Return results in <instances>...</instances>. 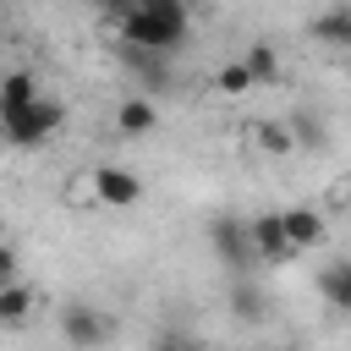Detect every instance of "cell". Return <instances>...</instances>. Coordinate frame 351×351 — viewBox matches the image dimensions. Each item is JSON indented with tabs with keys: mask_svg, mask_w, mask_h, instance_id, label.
<instances>
[{
	"mask_svg": "<svg viewBox=\"0 0 351 351\" xmlns=\"http://www.w3.org/2000/svg\"><path fill=\"white\" fill-rule=\"evenodd\" d=\"M307 33H313L318 44H329V49H351V5H335V11L313 16Z\"/></svg>",
	"mask_w": 351,
	"mask_h": 351,
	"instance_id": "obj_9",
	"label": "cell"
},
{
	"mask_svg": "<svg viewBox=\"0 0 351 351\" xmlns=\"http://www.w3.org/2000/svg\"><path fill=\"white\" fill-rule=\"evenodd\" d=\"M230 307H236V318H241V324H258V318L269 313V302H263V291H258L252 280H236V291H230Z\"/></svg>",
	"mask_w": 351,
	"mask_h": 351,
	"instance_id": "obj_14",
	"label": "cell"
},
{
	"mask_svg": "<svg viewBox=\"0 0 351 351\" xmlns=\"http://www.w3.org/2000/svg\"><path fill=\"white\" fill-rule=\"evenodd\" d=\"M346 77H351V49H346Z\"/></svg>",
	"mask_w": 351,
	"mask_h": 351,
	"instance_id": "obj_19",
	"label": "cell"
},
{
	"mask_svg": "<svg viewBox=\"0 0 351 351\" xmlns=\"http://www.w3.org/2000/svg\"><path fill=\"white\" fill-rule=\"evenodd\" d=\"M154 126H159V110H154L143 93L121 99V110H115V132H121V137H148Z\"/></svg>",
	"mask_w": 351,
	"mask_h": 351,
	"instance_id": "obj_7",
	"label": "cell"
},
{
	"mask_svg": "<svg viewBox=\"0 0 351 351\" xmlns=\"http://www.w3.org/2000/svg\"><path fill=\"white\" fill-rule=\"evenodd\" d=\"M318 291H324V302H329L335 313H351V258H340V263H324V274H318Z\"/></svg>",
	"mask_w": 351,
	"mask_h": 351,
	"instance_id": "obj_10",
	"label": "cell"
},
{
	"mask_svg": "<svg viewBox=\"0 0 351 351\" xmlns=\"http://www.w3.org/2000/svg\"><path fill=\"white\" fill-rule=\"evenodd\" d=\"M214 88H219L225 99H241V93H252L258 82H252V71H247L241 60H225V66L214 71Z\"/></svg>",
	"mask_w": 351,
	"mask_h": 351,
	"instance_id": "obj_15",
	"label": "cell"
},
{
	"mask_svg": "<svg viewBox=\"0 0 351 351\" xmlns=\"http://www.w3.org/2000/svg\"><path fill=\"white\" fill-rule=\"evenodd\" d=\"M241 66L252 71V82H258V88L280 77V55H274V44H247V55H241Z\"/></svg>",
	"mask_w": 351,
	"mask_h": 351,
	"instance_id": "obj_13",
	"label": "cell"
},
{
	"mask_svg": "<svg viewBox=\"0 0 351 351\" xmlns=\"http://www.w3.org/2000/svg\"><path fill=\"white\" fill-rule=\"evenodd\" d=\"M93 197H99L104 208H132V203L143 197V181H137L126 165H99V170H93Z\"/></svg>",
	"mask_w": 351,
	"mask_h": 351,
	"instance_id": "obj_5",
	"label": "cell"
},
{
	"mask_svg": "<svg viewBox=\"0 0 351 351\" xmlns=\"http://www.w3.org/2000/svg\"><path fill=\"white\" fill-rule=\"evenodd\" d=\"M186 38V5L181 0H154V5H126L121 11V44L143 49H176Z\"/></svg>",
	"mask_w": 351,
	"mask_h": 351,
	"instance_id": "obj_1",
	"label": "cell"
},
{
	"mask_svg": "<svg viewBox=\"0 0 351 351\" xmlns=\"http://www.w3.org/2000/svg\"><path fill=\"white\" fill-rule=\"evenodd\" d=\"M60 335H66L77 351H99V346L110 340V318H104L99 307H88V302H71V307L60 313Z\"/></svg>",
	"mask_w": 351,
	"mask_h": 351,
	"instance_id": "obj_4",
	"label": "cell"
},
{
	"mask_svg": "<svg viewBox=\"0 0 351 351\" xmlns=\"http://www.w3.org/2000/svg\"><path fill=\"white\" fill-rule=\"evenodd\" d=\"M280 219H285V241H291V252H307V247L324 241V219H318L313 208H280Z\"/></svg>",
	"mask_w": 351,
	"mask_h": 351,
	"instance_id": "obj_8",
	"label": "cell"
},
{
	"mask_svg": "<svg viewBox=\"0 0 351 351\" xmlns=\"http://www.w3.org/2000/svg\"><path fill=\"white\" fill-rule=\"evenodd\" d=\"M208 241H214L219 263H225V269H236V274H247V269L258 263L252 236H247V219H236V214H219V219L208 225Z\"/></svg>",
	"mask_w": 351,
	"mask_h": 351,
	"instance_id": "obj_3",
	"label": "cell"
},
{
	"mask_svg": "<svg viewBox=\"0 0 351 351\" xmlns=\"http://www.w3.org/2000/svg\"><path fill=\"white\" fill-rule=\"evenodd\" d=\"M33 99H38V82H33V71H5V77H0V110L33 104Z\"/></svg>",
	"mask_w": 351,
	"mask_h": 351,
	"instance_id": "obj_12",
	"label": "cell"
},
{
	"mask_svg": "<svg viewBox=\"0 0 351 351\" xmlns=\"http://www.w3.org/2000/svg\"><path fill=\"white\" fill-rule=\"evenodd\" d=\"M252 137H258V148H263V154H291V148H296V137H291V126H285V121H258V126H252Z\"/></svg>",
	"mask_w": 351,
	"mask_h": 351,
	"instance_id": "obj_16",
	"label": "cell"
},
{
	"mask_svg": "<svg viewBox=\"0 0 351 351\" xmlns=\"http://www.w3.org/2000/svg\"><path fill=\"white\" fill-rule=\"evenodd\" d=\"M346 208H351V186H346Z\"/></svg>",
	"mask_w": 351,
	"mask_h": 351,
	"instance_id": "obj_20",
	"label": "cell"
},
{
	"mask_svg": "<svg viewBox=\"0 0 351 351\" xmlns=\"http://www.w3.org/2000/svg\"><path fill=\"white\" fill-rule=\"evenodd\" d=\"M60 126H66V110H60V99H44V93H38L33 104L0 110V137L16 143V148H38V143H49Z\"/></svg>",
	"mask_w": 351,
	"mask_h": 351,
	"instance_id": "obj_2",
	"label": "cell"
},
{
	"mask_svg": "<svg viewBox=\"0 0 351 351\" xmlns=\"http://www.w3.org/2000/svg\"><path fill=\"white\" fill-rule=\"evenodd\" d=\"M11 280H16V247L0 241V285H11Z\"/></svg>",
	"mask_w": 351,
	"mask_h": 351,
	"instance_id": "obj_17",
	"label": "cell"
},
{
	"mask_svg": "<svg viewBox=\"0 0 351 351\" xmlns=\"http://www.w3.org/2000/svg\"><path fill=\"white\" fill-rule=\"evenodd\" d=\"M33 307H38L33 285H22V280L0 285V324H5V329H11V324H27V318H33Z\"/></svg>",
	"mask_w": 351,
	"mask_h": 351,
	"instance_id": "obj_11",
	"label": "cell"
},
{
	"mask_svg": "<svg viewBox=\"0 0 351 351\" xmlns=\"http://www.w3.org/2000/svg\"><path fill=\"white\" fill-rule=\"evenodd\" d=\"M159 351H192V346H181V340H165V346H159Z\"/></svg>",
	"mask_w": 351,
	"mask_h": 351,
	"instance_id": "obj_18",
	"label": "cell"
},
{
	"mask_svg": "<svg viewBox=\"0 0 351 351\" xmlns=\"http://www.w3.org/2000/svg\"><path fill=\"white\" fill-rule=\"evenodd\" d=\"M247 236H252L258 263H285V258H291V241H285V219H280V214H258V219H247Z\"/></svg>",
	"mask_w": 351,
	"mask_h": 351,
	"instance_id": "obj_6",
	"label": "cell"
}]
</instances>
